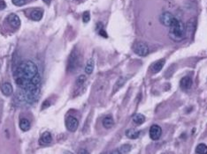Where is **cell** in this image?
I'll return each mask as SVG.
<instances>
[{"instance_id":"cell-1","label":"cell","mask_w":207,"mask_h":154,"mask_svg":"<svg viewBox=\"0 0 207 154\" xmlns=\"http://www.w3.org/2000/svg\"><path fill=\"white\" fill-rule=\"evenodd\" d=\"M38 73V68L35 63L32 61L22 62L14 71L16 77H22L27 80L30 81L32 77H35Z\"/></svg>"},{"instance_id":"cell-2","label":"cell","mask_w":207,"mask_h":154,"mask_svg":"<svg viewBox=\"0 0 207 154\" xmlns=\"http://www.w3.org/2000/svg\"><path fill=\"white\" fill-rule=\"evenodd\" d=\"M169 37L175 42H181L186 37V28L181 20L175 19L170 26Z\"/></svg>"},{"instance_id":"cell-3","label":"cell","mask_w":207,"mask_h":154,"mask_svg":"<svg viewBox=\"0 0 207 154\" xmlns=\"http://www.w3.org/2000/svg\"><path fill=\"white\" fill-rule=\"evenodd\" d=\"M81 65V57H80L79 51L77 49H74L69 57L67 62V71L68 72L74 73L79 69Z\"/></svg>"},{"instance_id":"cell-4","label":"cell","mask_w":207,"mask_h":154,"mask_svg":"<svg viewBox=\"0 0 207 154\" xmlns=\"http://www.w3.org/2000/svg\"><path fill=\"white\" fill-rule=\"evenodd\" d=\"M133 50L139 57H146L150 52L149 47L147 46V44H145L143 42H136V43H135L134 46H133Z\"/></svg>"},{"instance_id":"cell-5","label":"cell","mask_w":207,"mask_h":154,"mask_svg":"<svg viewBox=\"0 0 207 154\" xmlns=\"http://www.w3.org/2000/svg\"><path fill=\"white\" fill-rule=\"evenodd\" d=\"M176 19L175 16L173 15L172 13H168V12H165L163 13L161 15L159 16V21L162 25L166 26V27H170L173 22L175 21V19Z\"/></svg>"},{"instance_id":"cell-6","label":"cell","mask_w":207,"mask_h":154,"mask_svg":"<svg viewBox=\"0 0 207 154\" xmlns=\"http://www.w3.org/2000/svg\"><path fill=\"white\" fill-rule=\"evenodd\" d=\"M78 126H79V121L75 116L70 115L65 119V127L69 131L75 132L78 129Z\"/></svg>"},{"instance_id":"cell-7","label":"cell","mask_w":207,"mask_h":154,"mask_svg":"<svg viewBox=\"0 0 207 154\" xmlns=\"http://www.w3.org/2000/svg\"><path fill=\"white\" fill-rule=\"evenodd\" d=\"M162 135V129L159 125H152L150 129V138L152 140H158Z\"/></svg>"},{"instance_id":"cell-8","label":"cell","mask_w":207,"mask_h":154,"mask_svg":"<svg viewBox=\"0 0 207 154\" xmlns=\"http://www.w3.org/2000/svg\"><path fill=\"white\" fill-rule=\"evenodd\" d=\"M7 22L10 24L11 27L14 28H18L20 26V19L14 13H12L7 17Z\"/></svg>"},{"instance_id":"cell-9","label":"cell","mask_w":207,"mask_h":154,"mask_svg":"<svg viewBox=\"0 0 207 154\" xmlns=\"http://www.w3.org/2000/svg\"><path fill=\"white\" fill-rule=\"evenodd\" d=\"M0 89H1V92H3L4 95L5 96H10L13 94V92H14V89H13V86L8 83V82H5L1 85L0 86Z\"/></svg>"},{"instance_id":"cell-10","label":"cell","mask_w":207,"mask_h":154,"mask_svg":"<svg viewBox=\"0 0 207 154\" xmlns=\"http://www.w3.org/2000/svg\"><path fill=\"white\" fill-rule=\"evenodd\" d=\"M193 85V81L190 77H182L180 81V86L183 90H188L190 89Z\"/></svg>"},{"instance_id":"cell-11","label":"cell","mask_w":207,"mask_h":154,"mask_svg":"<svg viewBox=\"0 0 207 154\" xmlns=\"http://www.w3.org/2000/svg\"><path fill=\"white\" fill-rule=\"evenodd\" d=\"M164 64H165V60L164 59H160L159 61L153 62L152 65L151 66V71L152 73H158L162 70Z\"/></svg>"},{"instance_id":"cell-12","label":"cell","mask_w":207,"mask_h":154,"mask_svg":"<svg viewBox=\"0 0 207 154\" xmlns=\"http://www.w3.org/2000/svg\"><path fill=\"white\" fill-rule=\"evenodd\" d=\"M52 142V136L50 132H44L42 134L41 138H40V143L42 144H49Z\"/></svg>"},{"instance_id":"cell-13","label":"cell","mask_w":207,"mask_h":154,"mask_svg":"<svg viewBox=\"0 0 207 154\" xmlns=\"http://www.w3.org/2000/svg\"><path fill=\"white\" fill-rule=\"evenodd\" d=\"M19 125H20V129L23 130V131H28V130H29V129H30V127H31V123L29 122V120L27 119V118H22V119H20Z\"/></svg>"},{"instance_id":"cell-14","label":"cell","mask_w":207,"mask_h":154,"mask_svg":"<svg viewBox=\"0 0 207 154\" xmlns=\"http://www.w3.org/2000/svg\"><path fill=\"white\" fill-rule=\"evenodd\" d=\"M102 123H103V126L105 129H111V127L114 125V120H113L111 115H107L103 119Z\"/></svg>"},{"instance_id":"cell-15","label":"cell","mask_w":207,"mask_h":154,"mask_svg":"<svg viewBox=\"0 0 207 154\" xmlns=\"http://www.w3.org/2000/svg\"><path fill=\"white\" fill-rule=\"evenodd\" d=\"M30 18L35 21H39L42 19L43 18V11L40 9H35L34 11H32L31 14H30Z\"/></svg>"},{"instance_id":"cell-16","label":"cell","mask_w":207,"mask_h":154,"mask_svg":"<svg viewBox=\"0 0 207 154\" xmlns=\"http://www.w3.org/2000/svg\"><path fill=\"white\" fill-rule=\"evenodd\" d=\"M94 68H95V62H94L93 59H90V60H88L86 65H85V70L84 71H85L86 74L90 75V74H91L93 72Z\"/></svg>"},{"instance_id":"cell-17","label":"cell","mask_w":207,"mask_h":154,"mask_svg":"<svg viewBox=\"0 0 207 154\" xmlns=\"http://www.w3.org/2000/svg\"><path fill=\"white\" fill-rule=\"evenodd\" d=\"M126 136L130 139H136L140 136V131L135 129H129L126 131Z\"/></svg>"},{"instance_id":"cell-18","label":"cell","mask_w":207,"mask_h":154,"mask_svg":"<svg viewBox=\"0 0 207 154\" xmlns=\"http://www.w3.org/2000/svg\"><path fill=\"white\" fill-rule=\"evenodd\" d=\"M127 80V77H120L117 81H116V83H115V85H114V87H113V92H117L120 87H122L123 86V85L126 83V81Z\"/></svg>"},{"instance_id":"cell-19","label":"cell","mask_w":207,"mask_h":154,"mask_svg":"<svg viewBox=\"0 0 207 154\" xmlns=\"http://www.w3.org/2000/svg\"><path fill=\"white\" fill-rule=\"evenodd\" d=\"M144 121H145V116L142 114H136L133 116V122L137 125L143 124Z\"/></svg>"},{"instance_id":"cell-20","label":"cell","mask_w":207,"mask_h":154,"mask_svg":"<svg viewBox=\"0 0 207 154\" xmlns=\"http://www.w3.org/2000/svg\"><path fill=\"white\" fill-rule=\"evenodd\" d=\"M131 150V145L130 144H123L120 148H119L118 151L112 152V153H127Z\"/></svg>"},{"instance_id":"cell-21","label":"cell","mask_w":207,"mask_h":154,"mask_svg":"<svg viewBox=\"0 0 207 154\" xmlns=\"http://www.w3.org/2000/svg\"><path fill=\"white\" fill-rule=\"evenodd\" d=\"M196 153L205 154L207 153V145L205 144H200L196 146Z\"/></svg>"},{"instance_id":"cell-22","label":"cell","mask_w":207,"mask_h":154,"mask_svg":"<svg viewBox=\"0 0 207 154\" xmlns=\"http://www.w3.org/2000/svg\"><path fill=\"white\" fill-rule=\"evenodd\" d=\"M29 82H31L32 84H34V85H36V86H40V83H41V77H40L39 73H37V74H36L35 77H32Z\"/></svg>"},{"instance_id":"cell-23","label":"cell","mask_w":207,"mask_h":154,"mask_svg":"<svg viewBox=\"0 0 207 154\" xmlns=\"http://www.w3.org/2000/svg\"><path fill=\"white\" fill-rule=\"evenodd\" d=\"M85 81H86V77L84 75H81L76 80V86H81L82 85H84Z\"/></svg>"},{"instance_id":"cell-24","label":"cell","mask_w":207,"mask_h":154,"mask_svg":"<svg viewBox=\"0 0 207 154\" xmlns=\"http://www.w3.org/2000/svg\"><path fill=\"white\" fill-rule=\"evenodd\" d=\"M12 2L16 6H22L27 3V0H12Z\"/></svg>"},{"instance_id":"cell-25","label":"cell","mask_w":207,"mask_h":154,"mask_svg":"<svg viewBox=\"0 0 207 154\" xmlns=\"http://www.w3.org/2000/svg\"><path fill=\"white\" fill-rule=\"evenodd\" d=\"M90 19V12H85L82 15V20L84 23H88Z\"/></svg>"},{"instance_id":"cell-26","label":"cell","mask_w":207,"mask_h":154,"mask_svg":"<svg viewBox=\"0 0 207 154\" xmlns=\"http://www.w3.org/2000/svg\"><path fill=\"white\" fill-rule=\"evenodd\" d=\"M97 32H98V33H99L101 36H103V37H105V38H107V33H106L105 31L103 29V26H101L100 28H97Z\"/></svg>"},{"instance_id":"cell-27","label":"cell","mask_w":207,"mask_h":154,"mask_svg":"<svg viewBox=\"0 0 207 154\" xmlns=\"http://www.w3.org/2000/svg\"><path fill=\"white\" fill-rule=\"evenodd\" d=\"M5 7V2H4V1H1V2H0V9H4Z\"/></svg>"},{"instance_id":"cell-28","label":"cell","mask_w":207,"mask_h":154,"mask_svg":"<svg viewBox=\"0 0 207 154\" xmlns=\"http://www.w3.org/2000/svg\"><path fill=\"white\" fill-rule=\"evenodd\" d=\"M79 153H89V152H88V151H85V150H81V151H80Z\"/></svg>"},{"instance_id":"cell-29","label":"cell","mask_w":207,"mask_h":154,"mask_svg":"<svg viewBox=\"0 0 207 154\" xmlns=\"http://www.w3.org/2000/svg\"><path fill=\"white\" fill-rule=\"evenodd\" d=\"M46 4H50V2H51V0H43Z\"/></svg>"}]
</instances>
